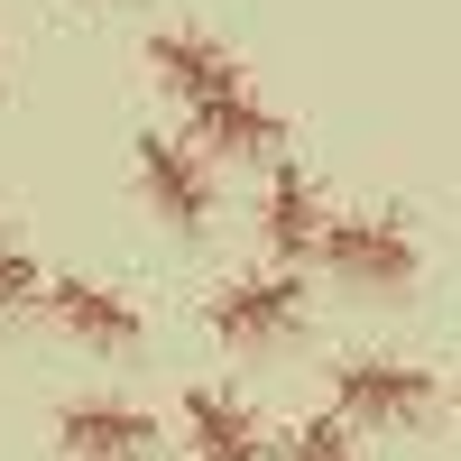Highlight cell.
Returning <instances> with one entry per match:
<instances>
[{
	"label": "cell",
	"mask_w": 461,
	"mask_h": 461,
	"mask_svg": "<svg viewBox=\"0 0 461 461\" xmlns=\"http://www.w3.org/2000/svg\"><path fill=\"white\" fill-rule=\"evenodd\" d=\"M185 121H194V139H203V148H240V158H267V148H286V121H277L258 93H230V102H212V111H185Z\"/></svg>",
	"instance_id": "cell-10"
},
{
	"label": "cell",
	"mask_w": 461,
	"mask_h": 461,
	"mask_svg": "<svg viewBox=\"0 0 461 461\" xmlns=\"http://www.w3.org/2000/svg\"><path fill=\"white\" fill-rule=\"evenodd\" d=\"M148 65H158V84H167L185 111H212V102H230V93H249V84H240V56H230L221 37H203V28H158V37H148Z\"/></svg>",
	"instance_id": "cell-2"
},
{
	"label": "cell",
	"mask_w": 461,
	"mask_h": 461,
	"mask_svg": "<svg viewBox=\"0 0 461 461\" xmlns=\"http://www.w3.org/2000/svg\"><path fill=\"white\" fill-rule=\"evenodd\" d=\"M185 434L203 443V461H258V415L230 388H194L185 397Z\"/></svg>",
	"instance_id": "cell-8"
},
{
	"label": "cell",
	"mask_w": 461,
	"mask_h": 461,
	"mask_svg": "<svg viewBox=\"0 0 461 461\" xmlns=\"http://www.w3.org/2000/svg\"><path fill=\"white\" fill-rule=\"evenodd\" d=\"M332 406L341 415H369V425H406V415H425L434 406V369H415V360H341L332 369Z\"/></svg>",
	"instance_id": "cell-3"
},
{
	"label": "cell",
	"mask_w": 461,
	"mask_h": 461,
	"mask_svg": "<svg viewBox=\"0 0 461 461\" xmlns=\"http://www.w3.org/2000/svg\"><path fill=\"white\" fill-rule=\"evenodd\" d=\"M47 304H56V323L65 332H84V341H139V304L121 295V286H102V277H56L47 286Z\"/></svg>",
	"instance_id": "cell-7"
},
{
	"label": "cell",
	"mask_w": 461,
	"mask_h": 461,
	"mask_svg": "<svg viewBox=\"0 0 461 461\" xmlns=\"http://www.w3.org/2000/svg\"><path fill=\"white\" fill-rule=\"evenodd\" d=\"M267 249H286V258H304V249H323V203H314V176L304 167H277V185H267Z\"/></svg>",
	"instance_id": "cell-9"
},
{
	"label": "cell",
	"mask_w": 461,
	"mask_h": 461,
	"mask_svg": "<svg viewBox=\"0 0 461 461\" xmlns=\"http://www.w3.org/2000/svg\"><path fill=\"white\" fill-rule=\"evenodd\" d=\"M323 258L351 286H406L415 277V230L397 212H332L323 221Z\"/></svg>",
	"instance_id": "cell-1"
},
{
	"label": "cell",
	"mask_w": 461,
	"mask_h": 461,
	"mask_svg": "<svg viewBox=\"0 0 461 461\" xmlns=\"http://www.w3.org/2000/svg\"><path fill=\"white\" fill-rule=\"evenodd\" d=\"M56 277H37V258L19 249V240H0V314H10V304H37Z\"/></svg>",
	"instance_id": "cell-12"
},
{
	"label": "cell",
	"mask_w": 461,
	"mask_h": 461,
	"mask_svg": "<svg viewBox=\"0 0 461 461\" xmlns=\"http://www.w3.org/2000/svg\"><path fill=\"white\" fill-rule=\"evenodd\" d=\"M286 461H360L351 415H304V425L286 434Z\"/></svg>",
	"instance_id": "cell-11"
},
{
	"label": "cell",
	"mask_w": 461,
	"mask_h": 461,
	"mask_svg": "<svg viewBox=\"0 0 461 461\" xmlns=\"http://www.w3.org/2000/svg\"><path fill=\"white\" fill-rule=\"evenodd\" d=\"M295 314H304L295 277H230V286H212V332L221 341H277V332H295Z\"/></svg>",
	"instance_id": "cell-6"
},
{
	"label": "cell",
	"mask_w": 461,
	"mask_h": 461,
	"mask_svg": "<svg viewBox=\"0 0 461 461\" xmlns=\"http://www.w3.org/2000/svg\"><path fill=\"white\" fill-rule=\"evenodd\" d=\"M139 185H148V203H158L176 230H203L212 221V167L176 130H139Z\"/></svg>",
	"instance_id": "cell-4"
},
{
	"label": "cell",
	"mask_w": 461,
	"mask_h": 461,
	"mask_svg": "<svg viewBox=\"0 0 461 461\" xmlns=\"http://www.w3.org/2000/svg\"><path fill=\"white\" fill-rule=\"evenodd\" d=\"M56 443H65L74 461H139L148 443H158V415L130 406V397H74V406L56 415Z\"/></svg>",
	"instance_id": "cell-5"
}]
</instances>
